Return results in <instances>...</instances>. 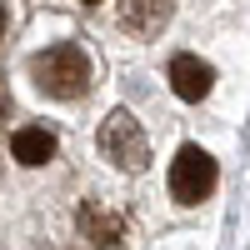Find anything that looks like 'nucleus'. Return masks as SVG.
I'll use <instances>...</instances> for the list:
<instances>
[{"instance_id":"obj_1","label":"nucleus","mask_w":250,"mask_h":250,"mask_svg":"<svg viewBox=\"0 0 250 250\" xmlns=\"http://www.w3.org/2000/svg\"><path fill=\"white\" fill-rule=\"evenodd\" d=\"M30 80L50 100H80L90 90V55L80 45H70V40L65 45H50V50H40L30 60Z\"/></svg>"},{"instance_id":"obj_2","label":"nucleus","mask_w":250,"mask_h":250,"mask_svg":"<svg viewBox=\"0 0 250 250\" xmlns=\"http://www.w3.org/2000/svg\"><path fill=\"white\" fill-rule=\"evenodd\" d=\"M100 155L110 165H120V170H130V175H140L150 165V140H145L140 120L130 110H110L100 120Z\"/></svg>"},{"instance_id":"obj_3","label":"nucleus","mask_w":250,"mask_h":250,"mask_svg":"<svg viewBox=\"0 0 250 250\" xmlns=\"http://www.w3.org/2000/svg\"><path fill=\"white\" fill-rule=\"evenodd\" d=\"M215 180H220L215 160L205 155L200 145H180V155L170 160V195L180 205H200V200H210Z\"/></svg>"},{"instance_id":"obj_4","label":"nucleus","mask_w":250,"mask_h":250,"mask_svg":"<svg viewBox=\"0 0 250 250\" xmlns=\"http://www.w3.org/2000/svg\"><path fill=\"white\" fill-rule=\"evenodd\" d=\"M75 225H80V235H85L90 245H120L125 235H130V220H125L115 205H105V200H85L80 205V215H75Z\"/></svg>"},{"instance_id":"obj_5","label":"nucleus","mask_w":250,"mask_h":250,"mask_svg":"<svg viewBox=\"0 0 250 250\" xmlns=\"http://www.w3.org/2000/svg\"><path fill=\"white\" fill-rule=\"evenodd\" d=\"M210 85H215V70L205 65L200 55H175V60H170V90H175L180 100H205Z\"/></svg>"},{"instance_id":"obj_6","label":"nucleus","mask_w":250,"mask_h":250,"mask_svg":"<svg viewBox=\"0 0 250 250\" xmlns=\"http://www.w3.org/2000/svg\"><path fill=\"white\" fill-rule=\"evenodd\" d=\"M170 20V0H120V25L130 35H155Z\"/></svg>"},{"instance_id":"obj_7","label":"nucleus","mask_w":250,"mask_h":250,"mask_svg":"<svg viewBox=\"0 0 250 250\" xmlns=\"http://www.w3.org/2000/svg\"><path fill=\"white\" fill-rule=\"evenodd\" d=\"M10 155H15L20 165H50V160H55V135L40 130V125H25V130L10 135Z\"/></svg>"},{"instance_id":"obj_8","label":"nucleus","mask_w":250,"mask_h":250,"mask_svg":"<svg viewBox=\"0 0 250 250\" xmlns=\"http://www.w3.org/2000/svg\"><path fill=\"white\" fill-rule=\"evenodd\" d=\"M0 35H5V10H0Z\"/></svg>"},{"instance_id":"obj_9","label":"nucleus","mask_w":250,"mask_h":250,"mask_svg":"<svg viewBox=\"0 0 250 250\" xmlns=\"http://www.w3.org/2000/svg\"><path fill=\"white\" fill-rule=\"evenodd\" d=\"M85 5H95V0H85Z\"/></svg>"}]
</instances>
